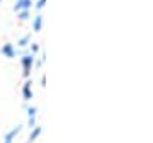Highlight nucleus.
<instances>
[{"mask_svg": "<svg viewBox=\"0 0 153 143\" xmlns=\"http://www.w3.org/2000/svg\"><path fill=\"white\" fill-rule=\"evenodd\" d=\"M29 48H31V53L36 55V53L39 51V43H31V44H29Z\"/></svg>", "mask_w": 153, "mask_h": 143, "instance_id": "nucleus-12", "label": "nucleus"}, {"mask_svg": "<svg viewBox=\"0 0 153 143\" xmlns=\"http://www.w3.org/2000/svg\"><path fill=\"white\" fill-rule=\"evenodd\" d=\"M41 133H43V128L39 126V124H36L34 128H31V133H29L27 142H26V143H34L39 136H41Z\"/></svg>", "mask_w": 153, "mask_h": 143, "instance_id": "nucleus-7", "label": "nucleus"}, {"mask_svg": "<svg viewBox=\"0 0 153 143\" xmlns=\"http://www.w3.org/2000/svg\"><path fill=\"white\" fill-rule=\"evenodd\" d=\"M21 131H22V126H21V124L14 126L10 131H7V133H5V136H4V142H2V143H14V140H16V138L21 135Z\"/></svg>", "mask_w": 153, "mask_h": 143, "instance_id": "nucleus-4", "label": "nucleus"}, {"mask_svg": "<svg viewBox=\"0 0 153 143\" xmlns=\"http://www.w3.org/2000/svg\"><path fill=\"white\" fill-rule=\"evenodd\" d=\"M44 5H46V0H38L36 4H34V7H36V10H43Z\"/></svg>", "mask_w": 153, "mask_h": 143, "instance_id": "nucleus-11", "label": "nucleus"}, {"mask_svg": "<svg viewBox=\"0 0 153 143\" xmlns=\"http://www.w3.org/2000/svg\"><path fill=\"white\" fill-rule=\"evenodd\" d=\"M34 60H36V55H33V53H24L21 56V66H22V75H24V78L31 77V72L34 68Z\"/></svg>", "mask_w": 153, "mask_h": 143, "instance_id": "nucleus-1", "label": "nucleus"}, {"mask_svg": "<svg viewBox=\"0 0 153 143\" xmlns=\"http://www.w3.org/2000/svg\"><path fill=\"white\" fill-rule=\"evenodd\" d=\"M43 22H44V17L41 14H36L33 19V31L34 33H39L41 29H43Z\"/></svg>", "mask_w": 153, "mask_h": 143, "instance_id": "nucleus-8", "label": "nucleus"}, {"mask_svg": "<svg viewBox=\"0 0 153 143\" xmlns=\"http://www.w3.org/2000/svg\"><path fill=\"white\" fill-rule=\"evenodd\" d=\"M0 53L5 56V58H14V56L17 55V50H16V46H14L12 43H5V44H2Z\"/></svg>", "mask_w": 153, "mask_h": 143, "instance_id": "nucleus-6", "label": "nucleus"}, {"mask_svg": "<svg viewBox=\"0 0 153 143\" xmlns=\"http://www.w3.org/2000/svg\"><path fill=\"white\" fill-rule=\"evenodd\" d=\"M34 97V92H33V82L29 80V78H26V82H24V85H22V99L26 101V102H29V101Z\"/></svg>", "mask_w": 153, "mask_h": 143, "instance_id": "nucleus-3", "label": "nucleus"}, {"mask_svg": "<svg viewBox=\"0 0 153 143\" xmlns=\"http://www.w3.org/2000/svg\"><path fill=\"white\" fill-rule=\"evenodd\" d=\"M34 0H16V4H14V12H19V10H31V7H33Z\"/></svg>", "mask_w": 153, "mask_h": 143, "instance_id": "nucleus-5", "label": "nucleus"}, {"mask_svg": "<svg viewBox=\"0 0 153 143\" xmlns=\"http://www.w3.org/2000/svg\"><path fill=\"white\" fill-rule=\"evenodd\" d=\"M2 2H4V0H0V7H2Z\"/></svg>", "mask_w": 153, "mask_h": 143, "instance_id": "nucleus-14", "label": "nucleus"}, {"mask_svg": "<svg viewBox=\"0 0 153 143\" xmlns=\"http://www.w3.org/2000/svg\"><path fill=\"white\" fill-rule=\"evenodd\" d=\"M29 44H31V34H24L17 39V48H21V50L29 48Z\"/></svg>", "mask_w": 153, "mask_h": 143, "instance_id": "nucleus-9", "label": "nucleus"}, {"mask_svg": "<svg viewBox=\"0 0 153 143\" xmlns=\"http://www.w3.org/2000/svg\"><path fill=\"white\" fill-rule=\"evenodd\" d=\"M26 112H27V126L31 130L38 124L36 123L38 121V107L36 106H26Z\"/></svg>", "mask_w": 153, "mask_h": 143, "instance_id": "nucleus-2", "label": "nucleus"}, {"mask_svg": "<svg viewBox=\"0 0 153 143\" xmlns=\"http://www.w3.org/2000/svg\"><path fill=\"white\" fill-rule=\"evenodd\" d=\"M29 17H31V10H19L17 12V19L21 22H26Z\"/></svg>", "mask_w": 153, "mask_h": 143, "instance_id": "nucleus-10", "label": "nucleus"}, {"mask_svg": "<svg viewBox=\"0 0 153 143\" xmlns=\"http://www.w3.org/2000/svg\"><path fill=\"white\" fill-rule=\"evenodd\" d=\"M44 85H46V77L41 78V87H44Z\"/></svg>", "mask_w": 153, "mask_h": 143, "instance_id": "nucleus-13", "label": "nucleus"}]
</instances>
